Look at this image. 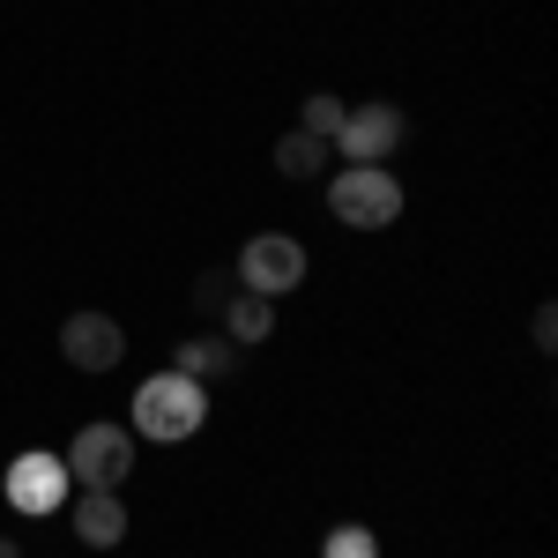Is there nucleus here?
<instances>
[{"instance_id":"obj_15","label":"nucleus","mask_w":558,"mask_h":558,"mask_svg":"<svg viewBox=\"0 0 558 558\" xmlns=\"http://www.w3.org/2000/svg\"><path fill=\"white\" fill-rule=\"evenodd\" d=\"M529 336H536V350H558V313H551V305H536V320H529Z\"/></svg>"},{"instance_id":"obj_9","label":"nucleus","mask_w":558,"mask_h":558,"mask_svg":"<svg viewBox=\"0 0 558 558\" xmlns=\"http://www.w3.org/2000/svg\"><path fill=\"white\" fill-rule=\"evenodd\" d=\"M328 157H336V142H320V134H305V128H291L283 142H276V172L283 179H320Z\"/></svg>"},{"instance_id":"obj_13","label":"nucleus","mask_w":558,"mask_h":558,"mask_svg":"<svg viewBox=\"0 0 558 558\" xmlns=\"http://www.w3.org/2000/svg\"><path fill=\"white\" fill-rule=\"evenodd\" d=\"M231 283H239V276H194V291H186V305H194V313H202V320H223V305H231Z\"/></svg>"},{"instance_id":"obj_8","label":"nucleus","mask_w":558,"mask_h":558,"mask_svg":"<svg viewBox=\"0 0 558 558\" xmlns=\"http://www.w3.org/2000/svg\"><path fill=\"white\" fill-rule=\"evenodd\" d=\"M75 536H83L89 551L128 544V499L120 492H75Z\"/></svg>"},{"instance_id":"obj_14","label":"nucleus","mask_w":558,"mask_h":558,"mask_svg":"<svg viewBox=\"0 0 558 558\" xmlns=\"http://www.w3.org/2000/svg\"><path fill=\"white\" fill-rule=\"evenodd\" d=\"M320 558H380V536H373V529H357V521H343V529H328Z\"/></svg>"},{"instance_id":"obj_1","label":"nucleus","mask_w":558,"mask_h":558,"mask_svg":"<svg viewBox=\"0 0 558 558\" xmlns=\"http://www.w3.org/2000/svg\"><path fill=\"white\" fill-rule=\"evenodd\" d=\"M209 417V387L186 380V373H149V380L134 387V432L142 439H157V447H179V439H194Z\"/></svg>"},{"instance_id":"obj_6","label":"nucleus","mask_w":558,"mask_h":558,"mask_svg":"<svg viewBox=\"0 0 558 558\" xmlns=\"http://www.w3.org/2000/svg\"><path fill=\"white\" fill-rule=\"evenodd\" d=\"M60 350H68V365H75V373H112V365L128 357V328H120L112 313H68Z\"/></svg>"},{"instance_id":"obj_3","label":"nucleus","mask_w":558,"mask_h":558,"mask_svg":"<svg viewBox=\"0 0 558 558\" xmlns=\"http://www.w3.org/2000/svg\"><path fill=\"white\" fill-rule=\"evenodd\" d=\"M68 476L83 484V492H120L128 484V470H134V439L120 425H83L75 439H68Z\"/></svg>"},{"instance_id":"obj_10","label":"nucleus","mask_w":558,"mask_h":558,"mask_svg":"<svg viewBox=\"0 0 558 558\" xmlns=\"http://www.w3.org/2000/svg\"><path fill=\"white\" fill-rule=\"evenodd\" d=\"M231 357H239L231 343H216V336H194V343H179L172 373H186V380H209V373H231Z\"/></svg>"},{"instance_id":"obj_5","label":"nucleus","mask_w":558,"mask_h":558,"mask_svg":"<svg viewBox=\"0 0 558 558\" xmlns=\"http://www.w3.org/2000/svg\"><path fill=\"white\" fill-rule=\"evenodd\" d=\"M68 484H75L68 462H60V454H45V447H31V454H15V462H8V484H0V492H8V507H15V514H52V507H68Z\"/></svg>"},{"instance_id":"obj_12","label":"nucleus","mask_w":558,"mask_h":558,"mask_svg":"<svg viewBox=\"0 0 558 558\" xmlns=\"http://www.w3.org/2000/svg\"><path fill=\"white\" fill-rule=\"evenodd\" d=\"M343 112H350V105H336L328 89H313V97L299 105V128H305V134H320V142H336V128H343Z\"/></svg>"},{"instance_id":"obj_4","label":"nucleus","mask_w":558,"mask_h":558,"mask_svg":"<svg viewBox=\"0 0 558 558\" xmlns=\"http://www.w3.org/2000/svg\"><path fill=\"white\" fill-rule=\"evenodd\" d=\"M305 283V246L299 239H283V231H260L239 246V291H254V299H283V291H299Z\"/></svg>"},{"instance_id":"obj_2","label":"nucleus","mask_w":558,"mask_h":558,"mask_svg":"<svg viewBox=\"0 0 558 558\" xmlns=\"http://www.w3.org/2000/svg\"><path fill=\"white\" fill-rule=\"evenodd\" d=\"M328 209L343 216L350 231H387V223L402 216V179L387 172V165H350V172H336V186H328Z\"/></svg>"},{"instance_id":"obj_16","label":"nucleus","mask_w":558,"mask_h":558,"mask_svg":"<svg viewBox=\"0 0 558 558\" xmlns=\"http://www.w3.org/2000/svg\"><path fill=\"white\" fill-rule=\"evenodd\" d=\"M0 558H23V544H15V536H0Z\"/></svg>"},{"instance_id":"obj_7","label":"nucleus","mask_w":558,"mask_h":558,"mask_svg":"<svg viewBox=\"0 0 558 558\" xmlns=\"http://www.w3.org/2000/svg\"><path fill=\"white\" fill-rule=\"evenodd\" d=\"M395 142H402V112L380 105V97H373V105H350L343 128H336V149H343L350 165H380Z\"/></svg>"},{"instance_id":"obj_11","label":"nucleus","mask_w":558,"mask_h":558,"mask_svg":"<svg viewBox=\"0 0 558 558\" xmlns=\"http://www.w3.org/2000/svg\"><path fill=\"white\" fill-rule=\"evenodd\" d=\"M268 305H276V299L231 291V305H223V328H231V343H260V336H268Z\"/></svg>"}]
</instances>
